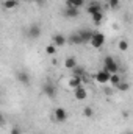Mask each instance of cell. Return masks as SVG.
<instances>
[{
  "label": "cell",
  "instance_id": "4316f807",
  "mask_svg": "<svg viewBox=\"0 0 133 134\" xmlns=\"http://www.w3.org/2000/svg\"><path fill=\"white\" fill-rule=\"evenodd\" d=\"M25 2H33V0H25ZM34 2H36V0H34Z\"/></svg>",
  "mask_w": 133,
  "mask_h": 134
},
{
  "label": "cell",
  "instance_id": "ba28073f",
  "mask_svg": "<svg viewBox=\"0 0 133 134\" xmlns=\"http://www.w3.org/2000/svg\"><path fill=\"white\" fill-rule=\"evenodd\" d=\"M16 80H17L21 84H30V75H28V72H25V70H19L17 75H16Z\"/></svg>",
  "mask_w": 133,
  "mask_h": 134
},
{
  "label": "cell",
  "instance_id": "2e32d148",
  "mask_svg": "<svg viewBox=\"0 0 133 134\" xmlns=\"http://www.w3.org/2000/svg\"><path fill=\"white\" fill-rule=\"evenodd\" d=\"M64 67L69 69V70H74L75 67H77V59L74 58V56H69L66 58V61H64Z\"/></svg>",
  "mask_w": 133,
  "mask_h": 134
},
{
  "label": "cell",
  "instance_id": "8fae6325",
  "mask_svg": "<svg viewBox=\"0 0 133 134\" xmlns=\"http://www.w3.org/2000/svg\"><path fill=\"white\" fill-rule=\"evenodd\" d=\"M78 33H80L81 39H83V44H89L93 36H94V31H91V30H80Z\"/></svg>",
  "mask_w": 133,
  "mask_h": 134
},
{
  "label": "cell",
  "instance_id": "7c38bea8",
  "mask_svg": "<svg viewBox=\"0 0 133 134\" xmlns=\"http://www.w3.org/2000/svg\"><path fill=\"white\" fill-rule=\"evenodd\" d=\"M67 42H70V44H74V45H81V44H83V39H81L80 33L77 31V33H72L67 37Z\"/></svg>",
  "mask_w": 133,
  "mask_h": 134
},
{
  "label": "cell",
  "instance_id": "7a4b0ae2",
  "mask_svg": "<svg viewBox=\"0 0 133 134\" xmlns=\"http://www.w3.org/2000/svg\"><path fill=\"white\" fill-rule=\"evenodd\" d=\"M94 48H100L103 44H105V34L100 33V31H94V36H93V39H91V42H89Z\"/></svg>",
  "mask_w": 133,
  "mask_h": 134
},
{
  "label": "cell",
  "instance_id": "9a60e30c",
  "mask_svg": "<svg viewBox=\"0 0 133 134\" xmlns=\"http://www.w3.org/2000/svg\"><path fill=\"white\" fill-rule=\"evenodd\" d=\"M78 14H80V11H78L77 8H66V9H64V17H67V19L78 17Z\"/></svg>",
  "mask_w": 133,
  "mask_h": 134
},
{
  "label": "cell",
  "instance_id": "9c48e42d",
  "mask_svg": "<svg viewBox=\"0 0 133 134\" xmlns=\"http://www.w3.org/2000/svg\"><path fill=\"white\" fill-rule=\"evenodd\" d=\"M52 44L57 45V47H63V45L67 44V37L63 36V34H55V36L52 37Z\"/></svg>",
  "mask_w": 133,
  "mask_h": 134
},
{
  "label": "cell",
  "instance_id": "5bb4252c",
  "mask_svg": "<svg viewBox=\"0 0 133 134\" xmlns=\"http://www.w3.org/2000/svg\"><path fill=\"white\" fill-rule=\"evenodd\" d=\"M85 5V0H66V8H77L80 9Z\"/></svg>",
  "mask_w": 133,
  "mask_h": 134
},
{
  "label": "cell",
  "instance_id": "f1b7e54d",
  "mask_svg": "<svg viewBox=\"0 0 133 134\" xmlns=\"http://www.w3.org/2000/svg\"><path fill=\"white\" fill-rule=\"evenodd\" d=\"M106 2H110V0H106Z\"/></svg>",
  "mask_w": 133,
  "mask_h": 134
},
{
  "label": "cell",
  "instance_id": "277c9868",
  "mask_svg": "<svg viewBox=\"0 0 133 134\" xmlns=\"http://www.w3.org/2000/svg\"><path fill=\"white\" fill-rule=\"evenodd\" d=\"M53 117L57 122H66L67 120V111L64 108H57L53 111Z\"/></svg>",
  "mask_w": 133,
  "mask_h": 134
},
{
  "label": "cell",
  "instance_id": "e0dca14e",
  "mask_svg": "<svg viewBox=\"0 0 133 134\" xmlns=\"http://www.w3.org/2000/svg\"><path fill=\"white\" fill-rule=\"evenodd\" d=\"M122 81H124V80L121 78V75H119V73H113V75H111V78H110V84H111V86H114V87H116L119 83H122Z\"/></svg>",
  "mask_w": 133,
  "mask_h": 134
},
{
  "label": "cell",
  "instance_id": "7402d4cb",
  "mask_svg": "<svg viewBox=\"0 0 133 134\" xmlns=\"http://www.w3.org/2000/svg\"><path fill=\"white\" fill-rule=\"evenodd\" d=\"M102 19H103V13H102V11H100V13H96V14H93V22H94V24H100Z\"/></svg>",
  "mask_w": 133,
  "mask_h": 134
},
{
  "label": "cell",
  "instance_id": "83f0119b",
  "mask_svg": "<svg viewBox=\"0 0 133 134\" xmlns=\"http://www.w3.org/2000/svg\"><path fill=\"white\" fill-rule=\"evenodd\" d=\"M125 134H132V133H125Z\"/></svg>",
  "mask_w": 133,
  "mask_h": 134
},
{
  "label": "cell",
  "instance_id": "44dd1931",
  "mask_svg": "<svg viewBox=\"0 0 133 134\" xmlns=\"http://www.w3.org/2000/svg\"><path fill=\"white\" fill-rule=\"evenodd\" d=\"M83 115H85V117H94V111H93V108H91V106H85V109H83Z\"/></svg>",
  "mask_w": 133,
  "mask_h": 134
},
{
  "label": "cell",
  "instance_id": "ffe728a7",
  "mask_svg": "<svg viewBox=\"0 0 133 134\" xmlns=\"http://www.w3.org/2000/svg\"><path fill=\"white\" fill-rule=\"evenodd\" d=\"M117 47H119L121 52H127V50H129V42H127L125 39H121V41L117 42Z\"/></svg>",
  "mask_w": 133,
  "mask_h": 134
},
{
  "label": "cell",
  "instance_id": "484cf974",
  "mask_svg": "<svg viewBox=\"0 0 133 134\" xmlns=\"http://www.w3.org/2000/svg\"><path fill=\"white\" fill-rule=\"evenodd\" d=\"M11 134H22V131H21V128H17V126H14V128L11 130Z\"/></svg>",
  "mask_w": 133,
  "mask_h": 134
},
{
  "label": "cell",
  "instance_id": "52a82bcc",
  "mask_svg": "<svg viewBox=\"0 0 133 134\" xmlns=\"http://www.w3.org/2000/svg\"><path fill=\"white\" fill-rule=\"evenodd\" d=\"M27 34H28V37H32V39H38L39 36H41V27L39 25H30L28 27V30H27Z\"/></svg>",
  "mask_w": 133,
  "mask_h": 134
},
{
  "label": "cell",
  "instance_id": "3957f363",
  "mask_svg": "<svg viewBox=\"0 0 133 134\" xmlns=\"http://www.w3.org/2000/svg\"><path fill=\"white\" fill-rule=\"evenodd\" d=\"M110 78H111V73L106 72L105 69L99 70L97 75H96V81H97L99 84H106V83H110Z\"/></svg>",
  "mask_w": 133,
  "mask_h": 134
},
{
  "label": "cell",
  "instance_id": "6da1fadb",
  "mask_svg": "<svg viewBox=\"0 0 133 134\" xmlns=\"http://www.w3.org/2000/svg\"><path fill=\"white\" fill-rule=\"evenodd\" d=\"M103 69L113 75V73H117V70H119V66H117V63L113 59V56H106V58L103 59Z\"/></svg>",
  "mask_w": 133,
  "mask_h": 134
},
{
  "label": "cell",
  "instance_id": "cb8c5ba5",
  "mask_svg": "<svg viewBox=\"0 0 133 134\" xmlns=\"http://www.w3.org/2000/svg\"><path fill=\"white\" fill-rule=\"evenodd\" d=\"M74 75H78V76H81V78H83V75H85V70H83V69H81V67H75V69H74Z\"/></svg>",
  "mask_w": 133,
  "mask_h": 134
},
{
  "label": "cell",
  "instance_id": "ac0fdd59",
  "mask_svg": "<svg viewBox=\"0 0 133 134\" xmlns=\"http://www.w3.org/2000/svg\"><path fill=\"white\" fill-rule=\"evenodd\" d=\"M19 5V0H5L3 2V8L5 9H14Z\"/></svg>",
  "mask_w": 133,
  "mask_h": 134
},
{
  "label": "cell",
  "instance_id": "30bf717a",
  "mask_svg": "<svg viewBox=\"0 0 133 134\" xmlns=\"http://www.w3.org/2000/svg\"><path fill=\"white\" fill-rule=\"evenodd\" d=\"M81 76H78V75H72L70 76V80H69V87L70 89H77V87H80L81 86Z\"/></svg>",
  "mask_w": 133,
  "mask_h": 134
},
{
  "label": "cell",
  "instance_id": "603a6c76",
  "mask_svg": "<svg viewBox=\"0 0 133 134\" xmlns=\"http://www.w3.org/2000/svg\"><path fill=\"white\" fill-rule=\"evenodd\" d=\"M45 53H47V55H55V53H57V45H53V44L47 45V47H45Z\"/></svg>",
  "mask_w": 133,
  "mask_h": 134
},
{
  "label": "cell",
  "instance_id": "5b68a950",
  "mask_svg": "<svg viewBox=\"0 0 133 134\" xmlns=\"http://www.w3.org/2000/svg\"><path fill=\"white\" fill-rule=\"evenodd\" d=\"M74 97H75V100H78V101L86 100V98H88V91H86L83 86H80V87L74 89Z\"/></svg>",
  "mask_w": 133,
  "mask_h": 134
},
{
  "label": "cell",
  "instance_id": "4fadbf2b",
  "mask_svg": "<svg viewBox=\"0 0 133 134\" xmlns=\"http://www.w3.org/2000/svg\"><path fill=\"white\" fill-rule=\"evenodd\" d=\"M102 11V5H100L99 2H93V3H89V6H88V14H96V13H100Z\"/></svg>",
  "mask_w": 133,
  "mask_h": 134
},
{
  "label": "cell",
  "instance_id": "8992f818",
  "mask_svg": "<svg viewBox=\"0 0 133 134\" xmlns=\"http://www.w3.org/2000/svg\"><path fill=\"white\" fill-rule=\"evenodd\" d=\"M42 92L47 95V97H50V98H53L55 95H57V87L52 84V83H45L44 86H42Z\"/></svg>",
  "mask_w": 133,
  "mask_h": 134
},
{
  "label": "cell",
  "instance_id": "d4e9b609",
  "mask_svg": "<svg viewBox=\"0 0 133 134\" xmlns=\"http://www.w3.org/2000/svg\"><path fill=\"white\" fill-rule=\"evenodd\" d=\"M108 3H110L111 8H117V6H119V0H110Z\"/></svg>",
  "mask_w": 133,
  "mask_h": 134
},
{
  "label": "cell",
  "instance_id": "d6986e66",
  "mask_svg": "<svg viewBox=\"0 0 133 134\" xmlns=\"http://www.w3.org/2000/svg\"><path fill=\"white\" fill-rule=\"evenodd\" d=\"M116 89L121 91V92H127V91L130 89V84H129L127 81H122V83H119V84L116 86Z\"/></svg>",
  "mask_w": 133,
  "mask_h": 134
}]
</instances>
